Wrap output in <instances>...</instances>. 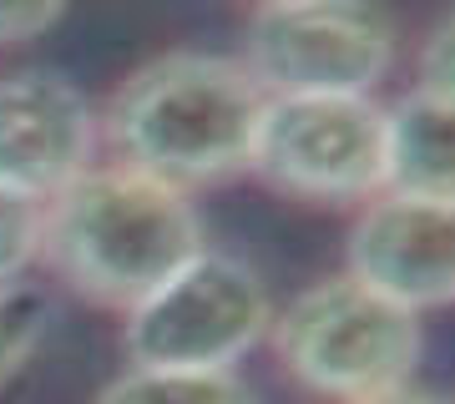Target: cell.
Instances as JSON below:
<instances>
[{"label":"cell","mask_w":455,"mask_h":404,"mask_svg":"<svg viewBox=\"0 0 455 404\" xmlns=\"http://www.w3.org/2000/svg\"><path fill=\"white\" fill-rule=\"evenodd\" d=\"M263 101L238 56L163 51L127 71L97 127L112 162L193 193L248 172Z\"/></svg>","instance_id":"cell-1"},{"label":"cell","mask_w":455,"mask_h":404,"mask_svg":"<svg viewBox=\"0 0 455 404\" xmlns=\"http://www.w3.org/2000/svg\"><path fill=\"white\" fill-rule=\"evenodd\" d=\"M193 253H203L193 193L122 162H92L41 208V258L97 308H137Z\"/></svg>","instance_id":"cell-2"},{"label":"cell","mask_w":455,"mask_h":404,"mask_svg":"<svg viewBox=\"0 0 455 404\" xmlns=\"http://www.w3.org/2000/svg\"><path fill=\"white\" fill-rule=\"evenodd\" d=\"M274 354L293 384L329 404H355L415 379L425 323L349 273L299 289L268 323Z\"/></svg>","instance_id":"cell-3"},{"label":"cell","mask_w":455,"mask_h":404,"mask_svg":"<svg viewBox=\"0 0 455 404\" xmlns=\"http://www.w3.org/2000/svg\"><path fill=\"white\" fill-rule=\"evenodd\" d=\"M274 304L253 263L203 248L167 273L137 308H127V369L233 374V364L268 339Z\"/></svg>","instance_id":"cell-4"},{"label":"cell","mask_w":455,"mask_h":404,"mask_svg":"<svg viewBox=\"0 0 455 404\" xmlns=\"http://www.w3.org/2000/svg\"><path fill=\"white\" fill-rule=\"evenodd\" d=\"M400 20L364 0H268L243 20V71L263 97H374Z\"/></svg>","instance_id":"cell-5"},{"label":"cell","mask_w":455,"mask_h":404,"mask_svg":"<svg viewBox=\"0 0 455 404\" xmlns=\"http://www.w3.org/2000/svg\"><path fill=\"white\" fill-rule=\"evenodd\" d=\"M248 172L314 208H349L385 193V107L374 97H268Z\"/></svg>","instance_id":"cell-6"},{"label":"cell","mask_w":455,"mask_h":404,"mask_svg":"<svg viewBox=\"0 0 455 404\" xmlns=\"http://www.w3.org/2000/svg\"><path fill=\"white\" fill-rule=\"evenodd\" d=\"M344 273L415 319L455 298V208L435 197L379 193L349 227Z\"/></svg>","instance_id":"cell-7"},{"label":"cell","mask_w":455,"mask_h":404,"mask_svg":"<svg viewBox=\"0 0 455 404\" xmlns=\"http://www.w3.org/2000/svg\"><path fill=\"white\" fill-rule=\"evenodd\" d=\"M97 112L61 71L0 76V187L51 202L97 162Z\"/></svg>","instance_id":"cell-8"},{"label":"cell","mask_w":455,"mask_h":404,"mask_svg":"<svg viewBox=\"0 0 455 404\" xmlns=\"http://www.w3.org/2000/svg\"><path fill=\"white\" fill-rule=\"evenodd\" d=\"M385 193L455 202V101L410 86L385 107Z\"/></svg>","instance_id":"cell-9"},{"label":"cell","mask_w":455,"mask_h":404,"mask_svg":"<svg viewBox=\"0 0 455 404\" xmlns=\"http://www.w3.org/2000/svg\"><path fill=\"white\" fill-rule=\"evenodd\" d=\"M92 404H259L238 374H182V369H122L101 384Z\"/></svg>","instance_id":"cell-10"},{"label":"cell","mask_w":455,"mask_h":404,"mask_svg":"<svg viewBox=\"0 0 455 404\" xmlns=\"http://www.w3.org/2000/svg\"><path fill=\"white\" fill-rule=\"evenodd\" d=\"M46 323H51V308L36 289H26V283L0 289V384H11L31 364Z\"/></svg>","instance_id":"cell-11"},{"label":"cell","mask_w":455,"mask_h":404,"mask_svg":"<svg viewBox=\"0 0 455 404\" xmlns=\"http://www.w3.org/2000/svg\"><path fill=\"white\" fill-rule=\"evenodd\" d=\"M41 208L46 202L0 187V289H16L26 268L41 258Z\"/></svg>","instance_id":"cell-12"},{"label":"cell","mask_w":455,"mask_h":404,"mask_svg":"<svg viewBox=\"0 0 455 404\" xmlns=\"http://www.w3.org/2000/svg\"><path fill=\"white\" fill-rule=\"evenodd\" d=\"M415 86L430 97L455 101V66H451V16H440V26H430V36L420 41V71Z\"/></svg>","instance_id":"cell-13"},{"label":"cell","mask_w":455,"mask_h":404,"mask_svg":"<svg viewBox=\"0 0 455 404\" xmlns=\"http://www.w3.org/2000/svg\"><path fill=\"white\" fill-rule=\"evenodd\" d=\"M66 11L51 0H16V5H0V46H20V41H41V36L61 20Z\"/></svg>","instance_id":"cell-14"},{"label":"cell","mask_w":455,"mask_h":404,"mask_svg":"<svg viewBox=\"0 0 455 404\" xmlns=\"http://www.w3.org/2000/svg\"><path fill=\"white\" fill-rule=\"evenodd\" d=\"M355 404H451L440 389H425V384H400V389H385V394H370V400H355Z\"/></svg>","instance_id":"cell-15"}]
</instances>
